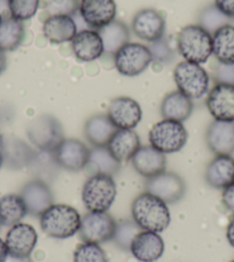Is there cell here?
Masks as SVG:
<instances>
[{
  "instance_id": "obj_1",
  "label": "cell",
  "mask_w": 234,
  "mask_h": 262,
  "mask_svg": "<svg viewBox=\"0 0 234 262\" xmlns=\"http://www.w3.org/2000/svg\"><path fill=\"white\" fill-rule=\"evenodd\" d=\"M133 221L142 230L160 233L169 227L170 210L165 201L152 193L138 195L131 206Z\"/></svg>"
},
{
  "instance_id": "obj_2",
  "label": "cell",
  "mask_w": 234,
  "mask_h": 262,
  "mask_svg": "<svg viewBox=\"0 0 234 262\" xmlns=\"http://www.w3.org/2000/svg\"><path fill=\"white\" fill-rule=\"evenodd\" d=\"M81 221V215L72 206L53 204L40 215V228L49 237L65 239L76 235Z\"/></svg>"
},
{
  "instance_id": "obj_3",
  "label": "cell",
  "mask_w": 234,
  "mask_h": 262,
  "mask_svg": "<svg viewBox=\"0 0 234 262\" xmlns=\"http://www.w3.org/2000/svg\"><path fill=\"white\" fill-rule=\"evenodd\" d=\"M177 49L185 61L204 63L213 54V36L201 26H186L178 34Z\"/></svg>"
},
{
  "instance_id": "obj_4",
  "label": "cell",
  "mask_w": 234,
  "mask_h": 262,
  "mask_svg": "<svg viewBox=\"0 0 234 262\" xmlns=\"http://www.w3.org/2000/svg\"><path fill=\"white\" fill-rule=\"evenodd\" d=\"M116 194V183L109 175L90 176L82 189L83 204L90 212H107Z\"/></svg>"
},
{
  "instance_id": "obj_5",
  "label": "cell",
  "mask_w": 234,
  "mask_h": 262,
  "mask_svg": "<svg viewBox=\"0 0 234 262\" xmlns=\"http://www.w3.org/2000/svg\"><path fill=\"white\" fill-rule=\"evenodd\" d=\"M174 78L178 91L192 100L200 99L209 91V75L199 63L190 61L178 63L174 70Z\"/></svg>"
},
{
  "instance_id": "obj_6",
  "label": "cell",
  "mask_w": 234,
  "mask_h": 262,
  "mask_svg": "<svg viewBox=\"0 0 234 262\" xmlns=\"http://www.w3.org/2000/svg\"><path fill=\"white\" fill-rule=\"evenodd\" d=\"M187 137L184 124L166 119L154 124L148 135L152 146L165 154L179 152L185 146Z\"/></svg>"
},
{
  "instance_id": "obj_7",
  "label": "cell",
  "mask_w": 234,
  "mask_h": 262,
  "mask_svg": "<svg viewBox=\"0 0 234 262\" xmlns=\"http://www.w3.org/2000/svg\"><path fill=\"white\" fill-rule=\"evenodd\" d=\"M27 133L30 142L43 152H54L64 139L62 125L54 116L49 114L39 115L32 120Z\"/></svg>"
},
{
  "instance_id": "obj_8",
  "label": "cell",
  "mask_w": 234,
  "mask_h": 262,
  "mask_svg": "<svg viewBox=\"0 0 234 262\" xmlns=\"http://www.w3.org/2000/svg\"><path fill=\"white\" fill-rule=\"evenodd\" d=\"M115 68L123 76H138L148 68L153 61V55L148 46L139 43H128L117 51Z\"/></svg>"
},
{
  "instance_id": "obj_9",
  "label": "cell",
  "mask_w": 234,
  "mask_h": 262,
  "mask_svg": "<svg viewBox=\"0 0 234 262\" xmlns=\"http://www.w3.org/2000/svg\"><path fill=\"white\" fill-rule=\"evenodd\" d=\"M116 222L107 212H90L83 216L78 236L84 243H101L113 239Z\"/></svg>"
},
{
  "instance_id": "obj_10",
  "label": "cell",
  "mask_w": 234,
  "mask_h": 262,
  "mask_svg": "<svg viewBox=\"0 0 234 262\" xmlns=\"http://www.w3.org/2000/svg\"><path fill=\"white\" fill-rule=\"evenodd\" d=\"M53 157L58 166L69 171H79L85 169L90 148L78 139H63L54 149Z\"/></svg>"
},
{
  "instance_id": "obj_11",
  "label": "cell",
  "mask_w": 234,
  "mask_h": 262,
  "mask_svg": "<svg viewBox=\"0 0 234 262\" xmlns=\"http://www.w3.org/2000/svg\"><path fill=\"white\" fill-rule=\"evenodd\" d=\"M184 180L175 172L163 171L146 182V192L152 193L166 204H175L185 194Z\"/></svg>"
},
{
  "instance_id": "obj_12",
  "label": "cell",
  "mask_w": 234,
  "mask_h": 262,
  "mask_svg": "<svg viewBox=\"0 0 234 262\" xmlns=\"http://www.w3.org/2000/svg\"><path fill=\"white\" fill-rule=\"evenodd\" d=\"M107 116L117 129H133L143 118L142 107L130 97H119L110 101Z\"/></svg>"
},
{
  "instance_id": "obj_13",
  "label": "cell",
  "mask_w": 234,
  "mask_h": 262,
  "mask_svg": "<svg viewBox=\"0 0 234 262\" xmlns=\"http://www.w3.org/2000/svg\"><path fill=\"white\" fill-rule=\"evenodd\" d=\"M132 30L138 38L154 43L165 37L166 20L155 9L145 8L134 15Z\"/></svg>"
},
{
  "instance_id": "obj_14",
  "label": "cell",
  "mask_w": 234,
  "mask_h": 262,
  "mask_svg": "<svg viewBox=\"0 0 234 262\" xmlns=\"http://www.w3.org/2000/svg\"><path fill=\"white\" fill-rule=\"evenodd\" d=\"M207 107L215 120L234 122L233 84H216L207 97Z\"/></svg>"
},
{
  "instance_id": "obj_15",
  "label": "cell",
  "mask_w": 234,
  "mask_h": 262,
  "mask_svg": "<svg viewBox=\"0 0 234 262\" xmlns=\"http://www.w3.org/2000/svg\"><path fill=\"white\" fill-rule=\"evenodd\" d=\"M38 235L36 229L27 223H17L9 229L6 239L8 254L16 258H29L35 250Z\"/></svg>"
},
{
  "instance_id": "obj_16",
  "label": "cell",
  "mask_w": 234,
  "mask_h": 262,
  "mask_svg": "<svg viewBox=\"0 0 234 262\" xmlns=\"http://www.w3.org/2000/svg\"><path fill=\"white\" fill-rule=\"evenodd\" d=\"M79 13L88 27L99 30L115 20L116 3L114 0H81Z\"/></svg>"
},
{
  "instance_id": "obj_17",
  "label": "cell",
  "mask_w": 234,
  "mask_h": 262,
  "mask_svg": "<svg viewBox=\"0 0 234 262\" xmlns=\"http://www.w3.org/2000/svg\"><path fill=\"white\" fill-rule=\"evenodd\" d=\"M21 196L27 206L28 214L40 216L53 205V193L46 182L34 180L27 183L21 191Z\"/></svg>"
},
{
  "instance_id": "obj_18",
  "label": "cell",
  "mask_w": 234,
  "mask_h": 262,
  "mask_svg": "<svg viewBox=\"0 0 234 262\" xmlns=\"http://www.w3.org/2000/svg\"><path fill=\"white\" fill-rule=\"evenodd\" d=\"M205 140L216 156H231L234 153V122L215 120L207 129Z\"/></svg>"
},
{
  "instance_id": "obj_19",
  "label": "cell",
  "mask_w": 234,
  "mask_h": 262,
  "mask_svg": "<svg viewBox=\"0 0 234 262\" xmlns=\"http://www.w3.org/2000/svg\"><path fill=\"white\" fill-rule=\"evenodd\" d=\"M130 252L140 262H155L165 253V242L157 232L143 230L135 236Z\"/></svg>"
},
{
  "instance_id": "obj_20",
  "label": "cell",
  "mask_w": 234,
  "mask_h": 262,
  "mask_svg": "<svg viewBox=\"0 0 234 262\" xmlns=\"http://www.w3.org/2000/svg\"><path fill=\"white\" fill-rule=\"evenodd\" d=\"M135 171L140 175L151 179L161 172L166 171L167 158L166 154L151 146H140L131 159Z\"/></svg>"
},
{
  "instance_id": "obj_21",
  "label": "cell",
  "mask_w": 234,
  "mask_h": 262,
  "mask_svg": "<svg viewBox=\"0 0 234 262\" xmlns=\"http://www.w3.org/2000/svg\"><path fill=\"white\" fill-rule=\"evenodd\" d=\"M72 50L79 61H95L104 53V44L96 30H82L72 40Z\"/></svg>"
},
{
  "instance_id": "obj_22",
  "label": "cell",
  "mask_w": 234,
  "mask_h": 262,
  "mask_svg": "<svg viewBox=\"0 0 234 262\" xmlns=\"http://www.w3.org/2000/svg\"><path fill=\"white\" fill-rule=\"evenodd\" d=\"M140 146V138L133 129H117L107 144L109 152L120 162L131 160Z\"/></svg>"
},
{
  "instance_id": "obj_23",
  "label": "cell",
  "mask_w": 234,
  "mask_h": 262,
  "mask_svg": "<svg viewBox=\"0 0 234 262\" xmlns=\"http://www.w3.org/2000/svg\"><path fill=\"white\" fill-rule=\"evenodd\" d=\"M43 34L53 44L67 43L76 36L77 26L69 15H51L44 22Z\"/></svg>"
},
{
  "instance_id": "obj_24",
  "label": "cell",
  "mask_w": 234,
  "mask_h": 262,
  "mask_svg": "<svg viewBox=\"0 0 234 262\" xmlns=\"http://www.w3.org/2000/svg\"><path fill=\"white\" fill-rule=\"evenodd\" d=\"M205 181L215 189H225L234 183V159L231 156H216L205 169Z\"/></svg>"
},
{
  "instance_id": "obj_25",
  "label": "cell",
  "mask_w": 234,
  "mask_h": 262,
  "mask_svg": "<svg viewBox=\"0 0 234 262\" xmlns=\"http://www.w3.org/2000/svg\"><path fill=\"white\" fill-rule=\"evenodd\" d=\"M4 162H7L14 168H22L29 166L34 161L36 153L29 145L16 138L0 140Z\"/></svg>"
},
{
  "instance_id": "obj_26",
  "label": "cell",
  "mask_w": 234,
  "mask_h": 262,
  "mask_svg": "<svg viewBox=\"0 0 234 262\" xmlns=\"http://www.w3.org/2000/svg\"><path fill=\"white\" fill-rule=\"evenodd\" d=\"M121 162L117 161L107 146H93L90 149L85 170L90 176L109 175L114 176L120 170Z\"/></svg>"
},
{
  "instance_id": "obj_27",
  "label": "cell",
  "mask_w": 234,
  "mask_h": 262,
  "mask_svg": "<svg viewBox=\"0 0 234 262\" xmlns=\"http://www.w3.org/2000/svg\"><path fill=\"white\" fill-rule=\"evenodd\" d=\"M193 112V102L180 91H172L167 95L161 104V114L166 120L184 122Z\"/></svg>"
},
{
  "instance_id": "obj_28",
  "label": "cell",
  "mask_w": 234,
  "mask_h": 262,
  "mask_svg": "<svg viewBox=\"0 0 234 262\" xmlns=\"http://www.w3.org/2000/svg\"><path fill=\"white\" fill-rule=\"evenodd\" d=\"M117 128L107 115L99 114L88 119L84 128L86 139L93 146H107Z\"/></svg>"
},
{
  "instance_id": "obj_29",
  "label": "cell",
  "mask_w": 234,
  "mask_h": 262,
  "mask_svg": "<svg viewBox=\"0 0 234 262\" xmlns=\"http://www.w3.org/2000/svg\"><path fill=\"white\" fill-rule=\"evenodd\" d=\"M104 44V52L115 55L117 51L123 48L130 40V30L125 23L115 20L109 25L97 30Z\"/></svg>"
},
{
  "instance_id": "obj_30",
  "label": "cell",
  "mask_w": 234,
  "mask_h": 262,
  "mask_svg": "<svg viewBox=\"0 0 234 262\" xmlns=\"http://www.w3.org/2000/svg\"><path fill=\"white\" fill-rule=\"evenodd\" d=\"M213 54L219 63L234 64V26H223L213 35Z\"/></svg>"
},
{
  "instance_id": "obj_31",
  "label": "cell",
  "mask_w": 234,
  "mask_h": 262,
  "mask_svg": "<svg viewBox=\"0 0 234 262\" xmlns=\"http://www.w3.org/2000/svg\"><path fill=\"white\" fill-rule=\"evenodd\" d=\"M26 36L23 22L12 16H5L0 22V51L12 52L22 44Z\"/></svg>"
},
{
  "instance_id": "obj_32",
  "label": "cell",
  "mask_w": 234,
  "mask_h": 262,
  "mask_svg": "<svg viewBox=\"0 0 234 262\" xmlns=\"http://www.w3.org/2000/svg\"><path fill=\"white\" fill-rule=\"evenodd\" d=\"M27 214V206L21 194H6L0 198V226H15Z\"/></svg>"
},
{
  "instance_id": "obj_33",
  "label": "cell",
  "mask_w": 234,
  "mask_h": 262,
  "mask_svg": "<svg viewBox=\"0 0 234 262\" xmlns=\"http://www.w3.org/2000/svg\"><path fill=\"white\" fill-rule=\"evenodd\" d=\"M140 231L143 230L133 220H124V221H121L116 224V230L113 239L116 243V245L121 247L122 250L130 251L131 244H132L135 236Z\"/></svg>"
},
{
  "instance_id": "obj_34",
  "label": "cell",
  "mask_w": 234,
  "mask_h": 262,
  "mask_svg": "<svg viewBox=\"0 0 234 262\" xmlns=\"http://www.w3.org/2000/svg\"><path fill=\"white\" fill-rule=\"evenodd\" d=\"M230 20L226 15L219 11V9L213 5V6L205 7L200 14L199 22L204 30H207L210 35H214L219 28H222L225 25H230Z\"/></svg>"
},
{
  "instance_id": "obj_35",
  "label": "cell",
  "mask_w": 234,
  "mask_h": 262,
  "mask_svg": "<svg viewBox=\"0 0 234 262\" xmlns=\"http://www.w3.org/2000/svg\"><path fill=\"white\" fill-rule=\"evenodd\" d=\"M7 6L11 16L23 22L36 15L39 0H7Z\"/></svg>"
},
{
  "instance_id": "obj_36",
  "label": "cell",
  "mask_w": 234,
  "mask_h": 262,
  "mask_svg": "<svg viewBox=\"0 0 234 262\" xmlns=\"http://www.w3.org/2000/svg\"><path fill=\"white\" fill-rule=\"evenodd\" d=\"M74 262H109V260L99 244L83 243L74 252Z\"/></svg>"
},
{
  "instance_id": "obj_37",
  "label": "cell",
  "mask_w": 234,
  "mask_h": 262,
  "mask_svg": "<svg viewBox=\"0 0 234 262\" xmlns=\"http://www.w3.org/2000/svg\"><path fill=\"white\" fill-rule=\"evenodd\" d=\"M148 49L153 55V60L160 63H170L175 59V51L172 50L169 41L165 37L154 41Z\"/></svg>"
},
{
  "instance_id": "obj_38",
  "label": "cell",
  "mask_w": 234,
  "mask_h": 262,
  "mask_svg": "<svg viewBox=\"0 0 234 262\" xmlns=\"http://www.w3.org/2000/svg\"><path fill=\"white\" fill-rule=\"evenodd\" d=\"M81 0H50L48 11L51 15H69L72 16L79 11Z\"/></svg>"
},
{
  "instance_id": "obj_39",
  "label": "cell",
  "mask_w": 234,
  "mask_h": 262,
  "mask_svg": "<svg viewBox=\"0 0 234 262\" xmlns=\"http://www.w3.org/2000/svg\"><path fill=\"white\" fill-rule=\"evenodd\" d=\"M214 77L218 83L233 84L234 85V64L219 63L217 69L215 70Z\"/></svg>"
},
{
  "instance_id": "obj_40",
  "label": "cell",
  "mask_w": 234,
  "mask_h": 262,
  "mask_svg": "<svg viewBox=\"0 0 234 262\" xmlns=\"http://www.w3.org/2000/svg\"><path fill=\"white\" fill-rule=\"evenodd\" d=\"M215 6L228 18H234V0H215Z\"/></svg>"
},
{
  "instance_id": "obj_41",
  "label": "cell",
  "mask_w": 234,
  "mask_h": 262,
  "mask_svg": "<svg viewBox=\"0 0 234 262\" xmlns=\"http://www.w3.org/2000/svg\"><path fill=\"white\" fill-rule=\"evenodd\" d=\"M222 199L225 207L234 214V183L226 186L225 189H223Z\"/></svg>"
},
{
  "instance_id": "obj_42",
  "label": "cell",
  "mask_w": 234,
  "mask_h": 262,
  "mask_svg": "<svg viewBox=\"0 0 234 262\" xmlns=\"http://www.w3.org/2000/svg\"><path fill=\"white\" fill-rule=\"evenodd\" d=\"M226 238L228 243H230V245L232 247H234V219L230 222L227 227V230H226Z\"/></svg>"
},
{
  "instance_id": "obj_43",
  "label": "cell",
  "mask_w": 234,
  "mask_h": 262,
  "mask_svg": "<svg viewBox=\"0 0 234 262\" xmlns=\"http://www.w3.org/2000/svg\"><path fill=\"white\" fill-rule=\"evenodd\" d=\"M7 256H8V250H7L6 243L0 238V262L6 261Z\"/></svg>"
},
{
  "instance_id": "obj_44",
  "label": "cell",
  "mask_w": 234,
  "mask_h": 262,
  "mask_svg": "<svg viewBox=\"0 0 234 262\" xmlns=\"http://www.w3.org/2000/svg\"><path fill=\"white\" fill-rule=\"evenodd\" d=\"M7 68V59L6 54L0 51V75H2Z\"/></svg>"
},
{
  "instance_id": "obj_45",
  "label": "cell",
  "mask_w": 234,
  "mask_h": 262,
  "mask_svg": "<svg viewBox=\"0 0 234 262\" xmlns=\"http://www.w3.org/2000/svg\"><path fill=\"white\" fill-rule=\"evenodd\" d=\"M5 262H30V260L29 258H16V256H12L8 254L7 259Z\"/></svg>"
},
{
  "instance_id": "obj_46",
  "label": "cell",
  "mask_w": 234,
  "mask_h": 262,
  "mask_svg": "<svg viewBox=\"0 0 234 262\" xmlns=\"http://www.w3.org/2000/svg\"><path fill=\"white\" fill-rule=\"evenodd\" d=\"M3 165H4V156H3L2 148H0V168L3 167Z\"/></svg>"
},
{
  "instance_id": "obj_47",
  "label": "cell",
  "mask_w": 234,
  "mask_h": 262,
  "mask_svg": "<svg viewBox=\"0 0 234 262\" xmlns=\"http://www.w3.org/2000/svg\"><path fill=\"white\" fill-rule=\"evenodd\" d=\"M3 20V15H2V12H0V22H2Z\"/></svg>"
},
{
  "instance_id": "obj_48",
  "label": "cell",
  "mask_w": 234,
  "mask_h": 262,
  "mask_svg": "<svg viewBox=\"0 0 234 262\" xmlns=\"http://www.w3.org/2000/svg\"><path fill=\"white\" fill-rule=\"evenodd\" d=\"M230 262H234V260H232V261H230Z\"/></svg>"
}]
</instances>
